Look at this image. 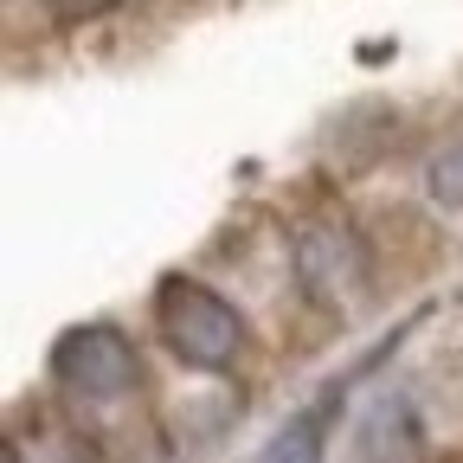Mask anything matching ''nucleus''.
I'll use <instances>...</instances> for the list:
<instances>
[{
  "mask_svg": "<svg viewBox=\"0 0 463 463\" xmlns=\"http://www.w3.org/2000/svg\"><path fill=\"white\" fill-rule=\"evenodd\" d=\"M52 7H58V14H65V20H84V14H103V7H109V0H52Z\"/></svg>",
  "mask_w": 463,
  "mask_h": 463,
  "instance_id": "423d86ee",
  "label": "nucleus"
},
{
  "mask_svg": "<svg viewBox=\"0 0 463 463\" xmlns=\"http://www.w3.org/2000/svg\"><path fill=\"white\" fill-rule=\"evenodd\" d=\"M52 367H58V380H65L78 399H123L136 386V347L116 328L90 322V328H71L52 347Z\"/></svg>",
  "mask_w": 463,
  "mask_h": 463,
  "instance_id": "f03ea898",
  "label": "nucleus"
},
{
  "mask_svg": "<svg viewBox=\"0 0 463 463\" xmlns=\"http://www.w3.org/2000/svg\"><path fill=\"white\" fill-rule=\"evenodd\" d=\"M322 438H328V412L316 405V412L289 419V425H283V431L270 438L264 463H322Z\"/></svg>",
  "mask_w": 463,
  "mask_h": 463,
  "instance_id": "20e7f679",
  "label": "nucleus"
},
{
  "mask_svg": "<svg viewBox=\"0 0 463 463\" xmlns=\"http://www.w3.org/2000/svg\"><path fill=\"white\" fill-rule=\"evenodd\" d=\"M431 200L438 206H463V142L431 161Z\"/></svg>",
  "mask_w": 463,
  "mask_h": 463,
  "instance_id": "39448f33",
  "label": "nucleus"
},
{
  "mask_svg": "<svg viewBox=\"0 0 463 463\" xmlns=\"http://www.w3.org/2000/svg\"><path fill=\"white\" fill-rule=\"evenodd\" d=\"M155 309H161V335H167V347H174V354H181L187 367H232V354H239L245 328H239V316H232L225 297H213V289L194 283V277H167Z\"/></svg>",
  "mask_w": 463,
  "mask_h": 463,
  "instance_id": "f257e3e1",
  "label": "nucleus"
},
{
  "mask_svg": "<svg viewBox=\"0 0 463 463\" xmlns=\"http://www.w3.org/2000/svg\"><path fill=\"white\" fill-rule=\"evenodd\" d=\"M297 270H303V283L316 289L322 303H341V297H354V289H361L367 258H361V245H354V232H341V225H309L303 245H297Z\"/></svg>",
  "mask_w": 463,
  "mask_h": 463,
  "instance_id": "7ed1b4c3",
  "label": "nucleus"
}]
</instances>
